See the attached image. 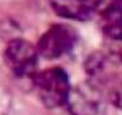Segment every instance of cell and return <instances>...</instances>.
<instances>
[{
    "mask_svg": "<svg viewBox=\"0 0 122 115\" xmlns=\"http://www.w3.org/2000/svg\"><path fill=\"white\" fill-rule=\"evenodd\" d=\"M121 62H122V54H121Z\"/></svg>",
    "mask_w": 122,
    "mask_h": 115,
    "instance_id": "9c48e42d",
    "label": "cell"
},
{
    "mask_svg": "<svg viewBox=\"0 0 122 115\" xmlns=\"http://www.w3.org/2000/svg\"><path fill=\"white\" fill-rule=\"evenodd\" d=\"M73 115H106L102 104L101 91H97L92 84L79 86L78 89L71 91L66 100Z\"/></svg>",
    "mask_w": 122,
    "mask_h": 115,
    "instance_id": "277c9868",
    "label": "cell"
},
{
    "mask_svg": "<svg viewBox=\"0 0 122 115\" xmlns=\"http://www.w3.org/2000/svg\"><path fill=\"white\" fill-rule=\"evenodd\" d=\"M53 10L69 20H87L96 12L91 0H50Z\"/></svg>",
    "mask_w": 122,
    "mask_h": 115,
    "instance_id": "5b68a950",
    "label": "cell"
},
{
    "mask_svg": "<svg viewBox=\"0 0 122 115\" xmlns=\"http://www.w3.org/2000/svg\"><path fill=\"white\" fill-rule=\"evenodd\" d=\"M107 96H109L111 104L122 110V74H117L109 82V86H107Z\"/></svg>",
    "mask_w": 122,
    "mask_h": 115,
    "instance_id": "52a82bcc",
    "label": "cell"
},
{
    "mask_svg": "<svg viewBox=\"0 0 122 115\" xmlns=\"http://www.w3.org/2000/svg\"><path fill=\"white\" fill-rule=\"evenodd\" d=\"M35 86H36L41 102L51 109L64 105L71 92L69 77L60 67H51L40 72L36 76Z\"/></svg>",
    "mask_w": 122,
    "mask_h": 115,
    "instance_id": "6da1fadb",
    "label": "cell"
},
{
    "mask_svg": "<svg viewBox=\"0 0 122 115\" xmlns=\"http://www.w3.org/2000/svg\"><path fill=\"white\" fill-rule=\"evenodd\" d=\"M5 61L17 76H33L38 64V51L23 39H12L5 49Z\"/></svg>",
    "mask_w": 122,
    "mask_h": 115,
    "instance_id": "7a4b0ae2",
    "label": "cell"
},
{
    "mask_svg": "<svg viewBox=\"0 0 122 115\" xmlns=\"http://www.w3.org/2000/svg\"><path fill=\"white\" fill-rule=\"evenodd\" d=\"M101 30L112 41H122V5L109 2L101 8Z\"/></svg>",
    "mask_w": 122,
    "mask_h": 115,
    "instance_id": "8992f818",
    "label": "cell"
},
{
    "mask_svg": "<svg viewBox=\"0 0 122 115\" xmlns=\"http://www.w3.org/2000/svg\"><path fill=\"white\" fill-rule=\"evenodd\" d=\"M76 41V33L66 25H55L51 26L38 43V54L46 59H55L66 54Z\"/></svg>",
    "mask_w": 122,
    "mask_h": 115,
    "instance_id": "3957f363",
    "label": "cell"
},
{
    "mask_svg": "<svg viewBox=\"0 0 122 115\" xmlns=\"http://www.w3.org/2000/svg\"><path fill=\"white\" fill-rule=\"evenodd\" d=\"M112 2H116V3H121V5H122V0H112Z\"/></svg>",
    "mask_w": 122,
    "mask_h": 115,
    "instance_id": "ba28073f",
    "label": "cell"
}]
</instances>
